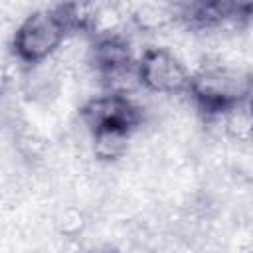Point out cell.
<instances>
[{"label":"cell","instance_id":"6da1fadb","mask_svg":"<svg viewBox=\"0 0 253 253\" xmlns=\"http://www.w3.org/2000/svg\"><path fill=\"white\" fill-rule=\"evenodd\" d=\"M186 97L204 123L215 121L229 107L253 97V71L219 61H202L192 71Z\"/></svg>","mask_w":253,"mask_h":253},{"label":"cell","instance_id":"7a4b0ae2","mask_svg":"<svg viewBox=\"0 0 253 253\" xmlns=\"http://www.w3.org/2000/svg\"><path fill=\"white\" fill-rule=\"evenodd\" d=\"M69 36L71 32L59 12V4L32 10L16 24L12 34V57L22 65L51 59Z\"/></svg>","mask_w":253,"mask_h":253},{"label":"cell","instance_id":"3957f363","mask_svg":"<svg viewBox=\"0 0 253 253\" xmlns=\"http://www.w3.org/2000/svg\"><path fill=\"white\" fill-rule=\"evenodd\" d=\"M138 79L144 93L160 97H184L190 91L192 71L184 59L168 47L150 45L136 59Z\"/></svg>","mask_w":253,"mask_h":253},{"label":"cell","instance_id":"277c9868","mask_svg":"<svg viewBox=\"0 0 253 253\" xmlns=\"http://www.w3.org/2000/svg\"><path fill=\"white\" fill-rule=\"evenodd\" d=\"M79 121L89 132L107 126H119L136 132L148 121V107L136 97L99 93L89 97L79 107Z\"/></svg>","mask_w":253,"mask_h":253},{"label":"cell","instance_id":"5b68a950","mask_svg":"<svg viewBox=\"0 0 253 253\" xmlns=\"http://www.w3.org/2000/svg\"><path fill=\"white\" fill-rule=\"evenodd\" d=\"M132 47L126 36H107V38H91L89 47V67L95 77L125 69L134 65Z\"/></svg>","mask_w":253,"mask_h":253},{"label":"cell","instance_id":"8992f818","mask_svg":"<svg viewBox=\"0 0 253 253\" xmlns=\"http://www.w3.org/2000/svg\"><path fill=\"white\" fill-rule=\"evenodd\" d=\"M134 132L128 128L107 126L89 134V154L97 164H117L130 154Z\"/></svg>","mask_w":253,"mask_h":253},{"label":"cell","instance_id":"52a82bcc","mask_svg":"<svg viewBox=\"0 0 253 253\" xmlns=\"http://www.w3.org/2000/svg\"><path fill=\"white\" fill-rule=\"evenodd\" d=\"M130 26L140 34H160L178 24L176 2H138L128 4Z\"/></svg>","mask_w":253,"mask_h":253},{"label":"cell","instance_id":"ba28073f","mask_svg":"<svg viewBox=\"0 0 253 253\" xmlns=\"http://www.w3.org/2000/svg\"><path fill=\"white\" fill-rule=\"evenodd\" d=\"M249 101L237 103V105L229 107L219 119L210 121V123H217L219 132L235 144H251L253 142V111H251Z\"/></svg>","mask_w":253,"mask_h":253},{"label":"cell","instance_id":"9c48e42d","mask_svg":"<svg viewBox=\"0 0 253 253\" xmlns=\"http://www.w3.org/2000/svg\"><path fill=\"white\" fill-rule=\"evenodd\" d=\"M89 223H91V217L81 204L61 206L53 215V227H55L57 235L67 241L81 239L85 235V231L89 229Z\"/></svg>","mask_w":253,"mask_h":253},{"label":"cell","instance_id":"30bf717a","mask_svg":"<svg viewBox=\"0 0 253 253\" xmlns=\"http://www.w3.org/2000/svg\"><path fill=\"white\" fill-rule=\"evenodd\" d=\"M83 253H123V249L115 243H97V245L87 247Z\"/></svg>","mask_w":253,"mask_h":253},{"label":"cell","instance_id":"8fae6325","mask_svg":"<svg viewBox=\"0 0 253 253\" xmlns=\"http://www.w3.org/2000/svg\"><path fill=\"white\" fill-rule=\"evenodd\" d=\"M249 103H251V111H253V97H251V101H249Z\"/></svg>","mask_w":253,"mask_h":253},{"label":"cell","instance_id":"7c38bea8","mask_svg":"<svg viewBox=\"0 0 253 253\" xmlns=\"http://www.w3.org/2000/svg\"><path fill=\"white\" fill-rule=\"evenodd\" d=\"M247 253H253V245H251V249H249V251H247Z\"/></svg>","mask_w":253,"mask_h":253}]
</instances>
